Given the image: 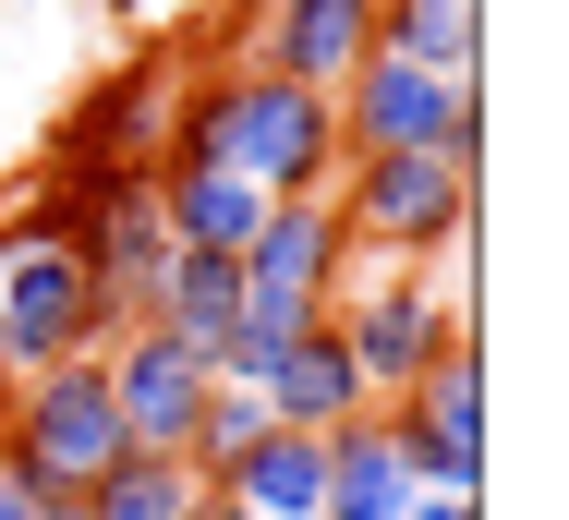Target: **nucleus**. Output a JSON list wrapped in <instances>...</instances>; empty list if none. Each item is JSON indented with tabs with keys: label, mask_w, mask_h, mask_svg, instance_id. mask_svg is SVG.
Wrapping results in <instances>:
<instances>
[{
	"label": "nucleus",
	"mask_w": 569,
	"mask_h": 520,
	"mask_svg": "<svg viewBox=\"0 0 569 520\" xmlns=\"http://www.w3.org/2000/svg\"><path fill=\"white\" fill-rule=\"evenodd\" d=\"M328 207H340V242L376 254V267H460L485 170H460V158H340Z\"/></svg>",
	"instance_id": "f257e3e1"
},
{
	"label": "nucleus",
	"mask_w": 569,
	"mask_h": 520,
	"mask_svg": "<svg viewBox=\"0 0 569 520\" xmlns=\"http://www.w3.org/2000/svg\"><path fill=\"white\" fill-rule=\"evenodd\" d=\"M328 327H340L351 376H363V412H388V400H412L460 339V279H425V267H388V279H340L328 291Z\"/></svg>",
	"instance_id": "f03ea898"
},
{
	"label": "nucleus",
	"mask_w": 569,
	"mask_h": 520,
	"mask_svg": "<svg viewBox=\"0 0 569 520\" xmlns=\"http://www.w3.org/2000/svg\"><path fill=\"white\" fill-rule=\"evenodd\" d=\"M0 351H12V376L110 351L86 254H73V230H49V207H0Z\"/></svg>",
	"instance_id": "7ed1b4c3"
},
{
	"label": "nucleus",
	"mask_w": 569,
	"mask_h": 520,
	"mask_svg": "<svg viewBox=\"0 0 569 520\" xmlns=\"http://www.w3.org/2000/svg\"><path fill=\"white\" fill-rule=\"evenodd\" d=\"M340 158H460V170H485V73H425V61H363L340 98Z\"/></svg>",
	"instance_id": "20e7f679"
},
{
	"label": "nucleus",
	"mask_w": 569,
	"mask_h": 520,
	"mask_svg": "<svg viewBox=\"0 0 569 520\" xmlns=\"http://www.w3.org/2000/svg\"><path fill=\"white\" fill-rule=\"evenodd\" d=\"M0 400H12V412H0V460L24 472L37 509H49V497H86V484L121 460L110 363H98V351H86V363H49V376H12Z\"/></svg>",
	"instance_id": "39448f33"
},
{
	"label": "nucleus",
	"mask_w": 569,
	"mask_h": 520,
	"mask_svg": "<svg viewBox=\"0 0 569 520\" xmlns=\"http://www.w3.org/2000/svg\"><path fill=\"white\" fill-rule=\"evenodd\" d=\"M230 170L267 194V207H291V194H328L340 182V121L316 86H279V73H242L230 61Z\"/></svg>",
	"instance_id": "423d86ee"
},
{
	"label": "nucleus",
	"mask_w": 569,
	"mask_h": 520,
	"mask_svg": "<svg viewBox=\"0 0 569 520\" xmlns=\"http://www.w3.org/2000/svg\"><path fill=\"white\" fill-rule=\"evenodd\" d=\"M363 61H376V0H254L242 12V73L340 98Z\"/></svg>",
	"instance_id": "0eeeda50"
},
{
	"label": "nucleus",
	"mask_w": 569,
	"mask_h": 520,
	"mask_svg": "<svg viewBox=\"0 0 569 520\" xmlns=\"http://www.w3.org/2000/svg\"><path fill=\"white\" fill-rule=\"evenodd\" d=\"M388 436H400V460H412V484H437V497H485V363L449 351L412 400H388Z\"/></svg>",
	"instance_id": "6e6552de"
},
{
	"label": "nucleus",
	"mask_w": 569,
	"mask_h": 520,
	"mask_svg": "<svg viewBox=\"0 0 569 520\" xmlns=\"http://www.w3.org/2000/svg\"><path fill=\"white\" fill-rule=\"evenodd\" d=\"M110 423H121V448H158V460H182V436H194V412H207V363L170 339V327H121L110 351Z\"/></svg>",
	"instance_id": "1a4fd4ad"
},
{
	"label": "nucleus",
	"mask_w": 569,
	"mask_h": 520,
	"mask_svg": "<svg viewBox=\"0 0 569 520\" xmlns=\"http://www.w3.org/2000/svg\"><path fill=\"white\" fill-rule=\"evenodd\" d=\"M170 61L158 49H133L121 73H98L86 98H73V121H61V158H158V133H170Z\"/></svg>",
	"instance_id": "9d476101"
},
{
	"label": "nucleus",
	"mask_w": 569,
	"mask_h": 520,
	"mask_svg": "<svg viewBox=\"0 0 569 520\" xmlns=\"http://www.w3.org/2000/svg\"><path fill=\"white\" fill-rule=\"evenodd\" d=\"M254 400L291 423V436H340V423H363V376H351V351H340V327L316 314L267 376H254Z\"/></svg>",
	"instance_id": "9b49d317"
},
{
	"label": "nucleus",
	"mask_w": 569,
	"mask_h": 520,
	"mask_svg": "<svg viewBox=\"0 0 569 520\" xmlns=\"http://www.w3.org/2000/svg\"><path fill=\"white\" fill-rule=\"evenodd\" d=\"M219 497L242 520H316V497H328V436H291V423H267L242 460L219 472Z\"/></svg>",
	"instance_id": "f8f14e48"
},
{
	"label": "nucleus",
	"mask_w": 569,
	"mask_h": 520,
	"mask_svg": "<svg viewBox=\"0 0 569 520\" xmlns=\"http://www.w3.org/2000/svg\"><path fill=\"white\" fill-rule=\"evenodd\" d=\"M412 497H425V484H412V460H400V436H388L376 412L328 436V497H316V520H400Z\"/></svg>",
	"instance_id": "ddd939ff"
},
{
	"label": "nucleus",
	"mask_w": 569,
	"mask_h": 520,
	"mask_svg": "<svg viewBox=\"0 0 569 520\" xmlns=\"http://www.w3.org/2000/svg\"><path fill=\"white\" fill-rule=\"evenodd\" d=\"M146 327H170L207 376H219L230 327H242V254H170V291H158V314Z\"/></svg>",
	"instance_id": "4468645a"
},
{
	"label": "nucleus",
	"mask_w": 569,
	"mask_h": 520,
	"mask_svg": "<svg viewBox=\"0 0 569 520\" xmlns=\"http://www.w3.org/2000/svg\"><path fill=\"white\" fill-rule=\"evenodd\" d=\"M158 218H170L182 254H242L254 218H267V194L242 170H158Z\"/></svg>",
	"instance_id": "2eb2a0df"
},
{
	"label": "nucleus",
	"mask_w": 569,
	"mask_h": 520,
	"mask_svg": "<svg viewBox=\"0 0 569 520\" xmlns=\"http://www.w3.org/2000/svg\"><path fill=\"white\" fill-rule=\"evenodd\" d=\"M376 49L425 73H485V0H376Z\"/></svg>",
	"instance_id": "dca6fc26"
},
{
	"label": "nucleus",
	"mask_w": 569,
	"mask_h": 520,
	"mask_svg": "<svg viewBox=\"0 0 569 520\" xmlns=\"http://www.w3.org/2000/svg\"><path fill=\"white\" fill-rule=\"evenodd\" d=\"M86 520H194L207 509V484H194V460H158V448H121L110 472L73 497Z\"/></svg>",
	"instance_id": "f3484780"
},
{
	"label": "nucleus",
	"mask_w": 569,
	"mask_h": 520,
	"mask_svg": "<svg viewBox=\"0 0 569 520\" xmlns=\"http://www.w3.org/2000/svg\"><path fill=\"white\" fill-rule=\"evenodd\" d=\"M267 423H279V412H267L254 388H207V412H194V436H182V460H194V484H207V497H219V472L267 436Z\"/></svg>",
	"instance_id": "a211bd4d"
},
{
	"label": "nucleus",
	"mask_w": 569,
	"mask_h": 520,
	"mask_svg": "<svg viewBox=\"0 0 569 520\" xmlns=\"http://www.w3.org/2000/svg\"><path fill=\"white\" fill-rule=\"evenodd\" d=\"M400 520H485V497H437V484H425V497H412Z\"/></svg>",
	"instance_id": "6ab92c4d"
},
{
	"label": "nucleus",
	"mask_w": 569,
	"mask_h": 520,
	"mask_svg": "<svg viewBox=\"0 0 569 520\" xmlns=\"http://www.w3.org/2000/svg\"><path fill=\"white\" fill-rule=\"evenodd\" d=\"M0 520H37V497H24V472L0 460Z\"/></svg>",
	"instance_id": "aec40b11"
},
{
	"label": "nucleus",
	"mask_w": 569,
	"mask_h": 520,
	"mask_svg": "<svg viewBox=\"0 0 569 520\" xmlns=\"http://www.w3.org/2000/svg\"><path fill=\"white\" fill-rule=\"evenodd\" d=\"M37 520H86V509H73V497H49V509H37Z\"/></svg>",
	"instance_id": "412c9836"
},
{
	"label": "nucleus",
	"mask_w": 569,
	"mask_h": 520,
	"mask_svg": "<svg viewBox=\"0 0 569 520\" xmlns=\"http://www.w3.org/2000/svg\"><path fill=\"white\" fill-rule=\"evenodd\" d=\"M194 520H242V509H230V497H207V509H194Z\"/></svg>",
	"instance_id": "4be33fe9"
},
{
	"label": "nucleus",
	"mask_w": 569,
	"mask_h": 520,
	"mask_svg": "<svg viewBox=\"0 0 569 520\" xmlns=\"http://www.w3.org/2000/svg\"><path fill=\"white\" fill-rule=\"evenodd\" d=\"M0 388H12V351H0Z\"/></svg>",
	"instance_id": "5701e85b"
}]
</instances>
